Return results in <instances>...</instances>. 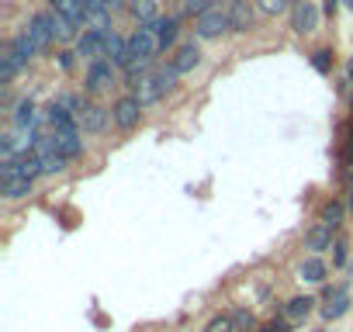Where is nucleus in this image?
Here are the masks:
<instances>
[{
	"label": "nucleus",
	"instance_id": "nucleus-1",
	"mask_svg": "<svg viewBox=\"0 0 353 332\" xmlns=\"http://www.w3.org/2000/svg\"><path fill=\"white\" fill-rule=\"evenodd\" d=\"M225 32H232V18H229V8H212L205 14L194 18V35L198 39H222Z\"/></svg>",
	"mask_w": 353,
	"mask_h": 332
},
{
	"label": "nucleus",
	"instance_id": "nucleus-2",
	"mask_svg": "<svg viewBox=\"0 0 353 332\" xmlns=\"http://www.w3.org/2000/svg\"><path fill=\"white\" fill-rule=\"evenodd\" d=\"M159 52H163V49H159V39L152 35L149 25H139V28L128 35V56H132V63H152ZM132 63H128V66H132Z\"/></svg>",
	"mask_w": 353,
	"mask_h": 332
},
{
	"label": "nucleus",
	"instance_id": "nucleus-3",
	"mask_svg": "<svg viewBox=\"0 0 353 332\" xmlns=\"http://www.w3.org/2000/svg\"><path fill=\"white\" fill-rule=\"evenodd\" d=\"M83 87H87V94H108L111 87H118V66L111 59L90 63L83 73Z\"/></svg>",
	"mask_w": 353,
	"mask_h": 332
},
{
	"label": "nucleus",
	"instance_id": "nucleus-4",
	"mask_svg": "<svg viewBox=\"0 0 353 332\" xmlns=\"http://www.w3.org/2000/svg\"><path fill=\"white\" fill-rule=\"evenodd\" d=\"M77 56L80 59H108V28H87L80 39H77Z\"/></svg>",
	"mask_w": 353,
	"mask_h": 332
},
{
	"label": "nucleus",
	"instance_id": "nucleus-5",
	"mask_svg": "<svg viewBox=\"0 0 353 332\" xmlns=\"http://www.w3.org/2000/svg\"><path fill=\"white\" fill-rule=\"evenodd\" d=\"M111 118H114V125H118L121 132H132V128L142 121V101L132 97V94L118 97V101L111 104Z\"/></svg>",
	"mask_w": 353,
	"mask_h": 332
},
{
	"label": "nucleus",
	"instance_id": "nucleus-6",
	"mask_svg": "<svg viewBox=\"0 0 353 332\" xmlns=\"http://www.w3.org/2000/svg\"><path fill=\"white\" fill-rule=\"evenodd\" d=\"M319 21H322V11H319L315 0H298V4L291 8V28L298 35H312L319 28Z\"/></svg>",
	"mask_w": 353,
	"mask_h": 332
},
{
	"label": "nucleus",
	"instance_id": "nucleus-7",
	"mask_svg": "<svg viewBox=\"0 0 353 332\" xmlns=\"http://www.w3.org/2000/svg\"><path fill=\"white\" fill-rule=\"evenodd\" d=\"M77 118H80V128H83V132H94V135L104 132V128L114 121V118H111V107H104V104H83V111H80Z\"/></svg>",
	"mask_w": 353,
	"mask_h": 332
},
{
	"label": "nucleus",
	"instance_id": "nucleus-8",
	"mask_svg": "<svg viewBox=\"0 0 353 332\" xmlns=\"http://www.w3.org/2000/svg\"><path fill=\"white\" fill-rule=\"evenodd\" d=\"M25 32L32 35V42H35L39 49H49V45L56 42L52 25H49V14H32V18H28V25H25Z\"/></svg>",
	"mask_w": 353,
	"mask_h": 332
},
{
	"label": "nucleus",
	"instance_id": "nucleus-9",
	"mask_svg": "<svg viewBox=\"0 0 353 332\" xmlns=\"http://www.w3.org/2000/svg\"><path fill=\"white\" fill-rule=\"evenodd\" d=\"M346 308H350V291L339 284L336 291H329V298H325V304H322V318H325V322H336V318L346 315Z\"/></svg>",
	"mask_w": 353,
	"mask_h": 332
},
{
	"label": "nucleus",
	"instance_id": "nucleus-10",
	"mask_svg": "<svg viewBox=\"0 0 353 332\" xmlns=\"http://www.w3.org/2000/svg\"><path fill=\"white\" fill-rule=\"evenodd\" d=\"M305 246L312 249V256H319V253L332 249V246H336V242H332V229H329L325 222H315V225L308 229V236H305Z\"/></svg>",
	"mask_w": 353,
	"mask_h": 332
},
{
	"label": "nucleus",
	"instance_id": "nucleus-11",
	"mask_svg": "<svg viewBox=\"0 0 353 332\" xmlns=\"http://www.w3.org/2000/svg\"><path fill=\"white\" fill-rule=\"evenodd\" d=\"M198 63H201V49H198L194 42L181 45V49L173 52V59H170V66H173L176 73H181V76H184V73H191V70H194Z\"/></svg>",
	"mask_w": 353,
	"mask_h": 332
},
{
	"label": "nucleus",
	"instance_id": "nucleus-12",
	"mask_svg": "<svg viewBox=\"0 0 353 332\" xmlns=\"http://www.w3.org/2000/svg\"><path fill=\"white\" fill-rule=\"evenodd\" d=\"M49 8L63 18H70L73 25H83L87 28V8H83V0H49Z\"/></svg>",
	"mask_w": 353,
	"mask_h": 332
},
{
	"label": "nucleus",
	"instance_id": "nucleus-13",
	"mask_svg": "<svg viewBox=\"0 0 353 332\" xmlns=\"http://www.w3.org/2000/svg\"><path fill=\"white\" fill-rule=\"evenodd\" d=\"M52 142H56V149H59L66 159L83 156V138H80V132H52Z\"/></svg>",
	"mask_w": 353,
	"mask_h": 332
},
{
	"label": "nucleus",
	"instance_id": "nucleus-14",
	"mask_svg": "<svg viewBox=\"0 0 353 332\" xmlns=\"http://www.w3.org/2000/svg\"><path fill=\"white\" fill-rule=\"evenodd\" d=\"M49 25H52L56 42H77V39H80V25H73L70 18H63V14H56V11H49Z\"/></svg>",
	"mask_w": 353,
	"mask_h": 332
},
{
	"label": "nucleus",
	"instance_id": "nucleus-15",
	"mask_svg": "<svg viewBox=\"0 0 353 332\" xmlns=\"http://www.w3.org/2000/svg\"><path fill=\"white\" fill-rule=\"evenodd\" d=\"M11 125H14V128H32V132H35V125H39V107H35L32 101H18L14 111H11Z\"/></svg>",
	"mask_w": 353,
	"mask_h": 332
},
{
	"label": "nucleus",
	"instance_id": "nucleus-16",
	"mask_svg": "<svg viewBox=\"0 0 353 332\" xmlns=\"http://www.w3.org/2000/svg\"><path fill=\"white\" fill-rule=\"evenodd\" d=\"M229 18H232V32H250L253 28V8H250V0H232V4H229Z\"/></svg>",
	"mask_w": 353,
	"mask_h": 332
},
{
	"label": "nucleus",
	"instance_id": "nucleus-17",
	"mask_svg": "<svg viewBox=\"0 0 353 332\" xmlns=\"http://www.w3.org/2000/svg\"><path fill=\"white\" fill-rule=\"evenodd\" d=\"M325 273H329V270H325V263H322L319 256H305V260L298 263V277H301L305 284H322Z\"/></svg>",
	"mask_w": 353,
	"mask_h": 332
},
{
	"label": "nucleus",
	"instance_id": "nucleus-18",
	"mask_svg": "<svg viewBox=\"0 0 353 332\" xmlns=\"http://www.w3.org/2000/svg\"><path fill=\"white\" fill-rule=\"evenodd\" d=\"M312 308H315V298H312V294H298V298H291V301L284 304V318H288V322H301V318L312 315Z\"/></svg>",
	"mask_w": 353,
	"mask_h": 332
},
{
	"label": "nucleus",
	"instance_id": "nucleus-19",
	"mask_svg": "<svg viewBox=\"0 0 353 332\" xmlns=\"http://www.w3.org/2000/svg\"><path fill=\"white\" fill-rule=\"evenodd\" d=\"M21 70H25L21 56H18V52L8 45V49H4V56H0V83H11V80H14Z\"/></svg>",
	"mask_w": 353,
	"mask_h": 332
},
{
	"label": "nucleus",
	"instance_id": "nucleus-20",
	"mask_svg": "<svg viewBox=\"0 0 353 332\" xmlns=\"http://www.w3.org/2000/svg\"><path fill=\"white\" fill-rule=\"evenodd\" d=\"M128 14H132L139 25H152V21L159 18V8H156V0H132Z\"/></svg>",
	"mask_w": 353,
	"mask_h": 332
},
{
	"label": "nucleus",
	"instance_id": "nucleus-21",
	"mask_svg": "<svg viewBox=\"0 0 353 332\" xmlns=\"http://www.w3.org/2000/svg\"><path fill=\"white\" fill-rule=\"evenodd\" d=\"M149 28L159 39V49H170L173 45V39H176V18H156Z\"/></svg>",
	"mask_w": 353,
	"mask_h": 332
},
{
	"label": "nucleus",
	"instance_id": "nucleus-22",
	"mask_svg": "<svg viewBox=\"0 0 353 332\" xmlns=\"http://www.w3.org/2000/svg\"><path fill=\"white\" fill-rule=\"evenodd\" d=\"M0 180H4V198H11V201L28 198V194H32V184H35V180H28V177H0Z\"/></svg>",
	"mask_w": 353,
	"mask_h": 332
},
{
	"label": "nucleus",
	"instance_id": "nucleus-23",
	"mask_svg": "<svg viewBox=\"0 0 353 332\" xmlns=\"http://www.w3.org/2000/svg\"><path fill=\"white\" fill-rule=\"evenodd\" d=\"M11 49L21 56V63H25V66H28V63H32V59L42 52V49L32 42V35H28V32H18V35H14V42H11Z\"/></svg>",
	"mask_w": 353,
	"mask_h": 332
},
{
	"label": "nucleus",
	"instance_id": "nucleus-24",
	"mask_svg": "<svg viewBox=\"0 0 353 332\" xmlns=\"http://www.w3.org/2000/svg\"><path fill=\"white\" fill-rule=\"evenodd\" d=\"M256 8H260L263 14L277 18V14H284V11L291 8V0H256Z\"/></svg>",
	"mask_w": 353,
	"mask_h": 332
},
{
	"label": "nucleus",
	"instance_id": "nucleus-25",
	"mask_svg": "<svg viewBox=\"0 0 353 332\" xmlns=\"http://www.w3.org/2000/svg\"><path fill=\"white\" fill-rule=\"evenodd\" d=\"M312 66L325 76V73H332V52L329 49H319V52H312Z\"/></svg>",
	"mask_w": 353,
	"mask_h": 332
},
{
	"label": "nucleus",
	"instance_id": "nucleus-26",
	"mask_svg": "<svg viewBox=\"0 0 353 332\" xmlns=\"http://www.w3.org/2000/svg\"><path fill=\"white\" fill-rule=\"evenodd\" d=\"M322 222H325L329 229H336V225L343 222V205H339V201H332V205H325V211H322Z\"/></svg>",
	"mask_w": 353,
	"mask_h": 332
},
{
	"label": "nucleus",
	"instance_id": "nucleus-27",
	"mask_svg": "<svg viewBox=\"0 0 353 332\" xmlns=\"http://www.w3.org/2000/svg\"><path fill=\"white\" fill-rule=\"evenodd\" d=\"M212 8H219L215 0H184V11H188V14H194V18H198V14H205V11H212Z\"/></svg>",
	"mask_w": 353,
	"mask_h": 332
},
{
	"label": "nucleus",
	"instance_id": "nucleus-28",
	"mask_svg": "<svg viewBox=\"0 0 353 332\" xmlns=\"http://www.w3.org/2000/svg\"><path fill=\"white\" fill-rule=\"evenodd\" d=\"M232 329H236V325H232V315H219V318L208 322L205 332H232Z\"/></svg>",
	"mask_w": 353,
	"mask_h": 332
},
{
	"label": "nucleus",
	"instance_id": "nucleus-29",
	"mask_svg": "<svg viewBox=\"0 0 353 332\" xmlns=\"http://www.w3.org/2000/svg\"><path fill=\"white\" fill-rule=\"evenodd\" d=\"M232 325L236 329H253V311H246V308L232 311Z\"/></svg>",
	"mask_w": 353,
	"mask_h": 332
},
{
	"label": "nucleus",
	"instance_id": "nucleus-30",
	"mask_svg": "<svg viewBox=\"0 0 353 332\" xmlns=\"http://www.w3.org/2000/svg\"><path fill=\"white\" fill-rule=\"evenodd\" d=\"M73 63H77V52H59V66L63 70H73Z\"/></svg>",
	"mask_w": 353,
	"mask_h": 332
},
{
	"label": "nucleus",
	"instance_id": "nucleus-31",
	"mask_svg": "<svg viewBox=\"0 0 353 332\" xmlns=\"http://www.w3.org/2000/svg\"><path fill=\"white\" fill-rule=\"evenodd\" d=\"M332 249H336V267H343L346 263V242H336Z\"/></svg>",
	"mask_w": 353,
	"mask_h": 332
},
{
	"label": "nucleus",
	"instance_id": "nucleus-32",
	"mask_svg": "<svg viewBox=\"0 0 353 332\" xmlns=\"http://www.w3.org/2000/svg\"><path fill=\"white\" fill-rule=\"evenodd\" d=\"M336 8H339V0H325V4H322L325 14H336Z\"/></svg>",
	"mask_w": 353,
	"mask_h": 332
},
{
	"label": "nucleus",
	"instance_id": "nucleus-33",
	"mask_svg": "<svg viewBox=\"0 0 353 332\" xmlns=\"http://www.w3.org/2000/svg\"><path fill=\"white\" fill-rule=\"evenodd\" d=\"M260 332H288V325H277V322H274V325H267V329H260Z\"/></svg>",
	"mask_w": 353,
	"mask_h": 332
},
{
	"label": "nucleus",
	"instance_id": "nucleus-34",
	"mask_svg": "<svg viewBox=\"0 0 353 332\" xmlns=\"http://www.w3.org/2000/svg\"><path fill=\"white\" fill-rule=\"evenodd\" d=\"M101 4H104L108 11H114V8H121V0H101Z\"/></svg>",
	"mask_w": 353,
	"mask_h": 332
},
{
	"label": "nucleus",
	"instance_id": "nucleus-35",
	"mask_svg": "<svg viewBox=\"0 0 353 332\" xmlns=\"http://www.w3.org/2000/svg\"><path fill=\"white\" fill-rule=\"evenodd\" d=\"M346 83H350V87H353V59H350V63H346Z\"/></svg>",
	"mask_w": 353,
	"mask_h": 332
},
{
	"label": "nucleus",
	"instance_id": "nucleus-36",
	"mask_svg": "<svg viewBox=\"0 0 353 332\" xmlns=\"http://www.w3.org/2000/svg\"><path fill=\"white\" fill-rule=\"evenodd\" d=\"M83 8H87V11H94V8H104V4H101V0H83Z\"/></svg>",
	"mask_w": 353,
	"mask_h": 332
},
{
	"label": "nucleus",
	"instance_id": "nucleus-37",
	"mask_svg": "<svg viewBox=\"0 0 353 332\" xmlns=\"http://www.w3.org/2000/svg\"><path fill=\"white\" fill-rule=\"evenodd\" d=\"M343 4H346V8H353V0H343Z\"/></svg>",
	"mask_w": 353,
	"mask_h": 332
}]
</instances>
